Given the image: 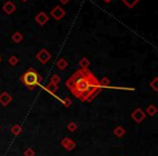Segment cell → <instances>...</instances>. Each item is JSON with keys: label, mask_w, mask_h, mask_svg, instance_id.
Instances as JSON below:
<instances>
[{"label": "cell", "mask_w": 158, "mask_h": 156, "mask_svg": "<svg viewBox=\"0 0 158 156\" xmlns=\"http://www.w3.org/2000/svg\"><path fill=\"white\" fill-rule=\"evenodd\" d=\"M66 87L80 101H91L101 91L98 78L90 69L80 68L66 80Z\"/></svg>", "instance_id": "1"}, {"label": "cell", "mask_w": 158, "mask_h": 156, "mask_svg": "<svg viewBox=\"0 0 158 156\" xmlns=\"http://www.w3.org/2000/svg\"><path fill=\"white\" fill-rule=\"evenodd\" d=\"M21 81L28 88L29 90H33L36 86L39 85V83L41 81V77L35 71L34 68H29L26 71L23 75L21 76Z\"/></svg>", "instance_id": "2"}, {"label": "cell", "mask_w": 158, "mask_h": 156, "mask_svg": "<svg viewBox=\"0 0 158 156\" xmlns=\"http://www.w3.org/2000/svg\"><path fill=\"white\" fill-rule=\"evenodd\" d=\"M50 15L51 18H53L54 20H56V21H60V20H62V18L66 15V12H65V10L63 9L61 6H55L53 9H51Z\"/></svg>", "instance_id": "3"}, {"label": "cell", "mask_w": 158, "mask_h": 156, "mask_svg": "<svg viewBox=\"0 0 158 156\" xmlns=\"http://www.w3.org/2000/svg\"><path fill=\"white\" fill-rule=\"evenodd\" d=\"M36 59L41 63V64H47L51 60V54L47 49H41L36 54Z\"/></svg>", "instance_id": "4"}, {"label": "cell", "mask_w": 158, "mask_h": 156, "mask_svg": "<svg viewBox=\"0 0 158 156\" xmlns=\"http://www.w3.org/2000/svg\"><path fill=\"white\" fill-rule=\"evenodd\" d=\"M49 18H50L48 16V14H47L46 12L41 11V12H39V13L37 14L36 18H35V20H36V22L40 26H44V24L49 22Z\"/></svg>", "instance_id": "5"}, {"label": "cell", "mask_w": 158, "mask_h": 156, "mask_svg": "<svg viewBox=\"0 0 158 156\" xmlns=\"http://www.w3.org/2000/svg\"><path fill=\"white\" fill-rule=\"evenodd\" d=\"M2 10L5 11V13L9 14V15H11L12 13H14L16 10V6L14 5L13 1H6L5 3H3L2 6Z\"/></svg>", "instance_id": "6"}, {"label": "cell", "mask_w": 158, "mask_h": 156, "mask_svg": "<svg viewBox=\"0 0 158 156\" xmlns=\"http://www.w3.org/2000/svg\"><path fill=\"white\" fill-rule=\"evenodd\" d=\"M11 102H12V96H10L7 91L0 93V104H1V105L7 106V105H9Z\"/></svg>", "instance_id": "7"}, {"label": "cell", "mask_w": 158, "mask_h": 156, "mask_svg": "<svg viewBox=\"0 0 158 156\" xmlns=\"http://www.w3.org/2000/svg\"><path fill=\"white\" fill-rule=\"evenodd\" d=\"M131 116H132V118L135 120V123H141L145 118V113L143 112L141 108H137V110L132 113Z\"/></svg>", "instance_id": "8"}, {"label": "cell", "mask_w": 158, "mask_h": 156, "mask_svg": "<svg viewBox=\"0 0 158 156\" xmlns=\"http://www.w3.org/2000/svg\"><path fill=\"white\" fill-rule=\"evenodd\" d=\"M62 145L65 147L66 150H73L74 147L76 146V143L74 142L73 140H71L69 138H65V139H63V141H62Z\"/></svg>", "instance_id": "9"}, {"label": "cell", "mask_w": 158, "mask_h": 156, "mask_svg": "<svg viewBox=\"0 0 158 156\" xmlns=\"http://www.w3.org/2000/svg\"><path fill=\"white\" fill-rule=\"evenodd\" d=\"M11 39H12V41H13L14 44H20V42L23 40V35H22L20 32H15L11 36Z\"/></svg>", "instance_id": "10"}, {"label": "cell", "mask_w": 158, "mask_h": 156, "mask_svg": "<svg viewBox=\"0 0 158 156\" xmlns=\"http://www.w3.org/2000/svg\"><path fill=\"white\" fill-rule=\"evenodd\" d=\"M67 66H68V63H67V61L65 60V59H60V60L56 62V67L60 69V71L66 69Z\"/></svg>", "instance_id": "11"}, {"label": "cell", "mask_w": 158, "mask_h": 156, "mask_svg": "<svg viewBox=\"0 0 158 156\" xmlns=\"http://www.w3.org/2000/svg\"><path fill=\"white\" fill-rule=\"evenodd\" d=\"M79 66H80V68H89L90 61L88 60L87 57H83V59L79 61Z\"/></svg>", "instance_id": "12"}, {"label": "cell", "mask_w": 158, "mask_h": 156, "mask_svg": "<svg viewBox=\"0 0 158 156\" xmlns=\"http://www.w3.org/2000/svg\"><path fill=\"white\" fill-rule=\"evenodd\" d=\"M46 90L50 93H55L57 91V85H54L52 83H49L48 86H46Z\"/></svg>", "instance_id": "13"}, {"label": "cell", "mask_w": 158, "mask_h": 156, "mask_svg": "<svg viewBox=\"0 0 158 156\" xmlns=\"http://www.w3.org/2000/svg\"><path fill=\"white\" fill-rule=\"evenodd\" d=\"M121 1H122V2H124L125 5H126L128 8H130V9H132V8L134 7V6L137 5V3L139 2L140 0H121Z\"/></svg>", "instance_id": "14"}, {"label": "cell", "mask_w": 158, "mask_h": 156, "mask_svg": "<svg viewBox=\"0 0 158 156\" xmlns=\"http://www.w3.org/2000/svg\"><path fill=\"white\" fill-rule=\"evenodd\" d=\"M18 59H17V57H15V55H11V57L8 59V63H9L11 66H15V65H17V63H18Z\"/></svg>", "instance_id": "15"}, {"label": "cell", "mask_w": 158, "mask_h": 156, "mask_svg": "<svg viewBox=\"0 0 158 156\" xmlns=\"http://www.w3.org/2000/svg\"><path fill=\"white\" fill-rule=\"evenodd\" d=\"M125 132H126V131H125V129L122 128V127H117V128L114 130V133L117 135V137H121V135H125Z\"/></svg>", "instance_id": "16"}, {"label": "cell", "mask_w": 158, "mask_h": 156, "mask_svg": "<svg viewBox=\"0 0 158 156\" xmlns=\"http://www.w3.org/2000/svg\"><path fill=\"white\" fill-rule=\"evenodd\" d=\"M146 113H148L151 116H154V115L157 113V108H156L155 105H149L148 107H147V110H146Z\"/></svg>", "instance_id": "17"}, {"label": "cell", "mask_w": 158, "mask_h": 156, "mask_svg": "<svg viewBox=\"0 0 158 156\" xmlns=\"http://www.w3.org/2000/svg\"><path fill=\"white\" fill-rule=\"evenodd\" d=\"M21 131H22V128H21V126H18V125H15V126H13L11 128V132L13 133V135H20V133H21Z\"/></svg>", "instance_id": "18"}, {"label": "cell", "mask_w": 158, "mask_h": 156, "mask_svg": "<svg viewBox=\"0 0 158 156\" xmlns=\"http://www.w3.org/2000/svg\"><path fill=\"white\" fill-rule=\"evenodd\" d=\"M98 83H100V86H101V87H105V86H110V81L107 77H103L101 80H98Z\"/></svg>", "instance_id": "19"}, {"label": "cell", "mask_w": 158, "mask_h": 156, "mask_svg": "<svg viewBox=\"0 0 158 156\" xmlns=\"http://www.w3.org/2000/svg\"><path fill=\"white\" fill-rule=\"evenodd\" d=\"M157 84H158V78L156 77V78H154L151 83H149V86H151V87L153 88L155 91H158V85H157Z\"/></svg>", "instance_id": "20"}, {"label": "cell", "mask_w": 158, "mask_h": 156, "mask_svg": "<svg viewBox=\"0 0 158 156\" xmlns=\"http://www.w3.org/2000/svg\"><path fill=\"white\" fill-rule=\"evenodd\" d=\"M60 81H61V78L59 77V76H57V75H53L52 77H51L50 83L54 84V85H57V84L60 83Z\"/></svg>", "instance_id": "21"}, {"label": "cell", "mask_w": 158, "mask_h": 156, "mask_svg": "<svg viewBox=\"0 0 158 156\" xmlns=\"http://www.w3.org/2000/svg\"><path fill=\"white\" fill-rule=\"evenodd\" d=\"M35 155V151L33 149H27L25 152H24V156H34Z\"/></svg>", "instance_id": "22"}, {"label": "cell", "mask_w": 158, "mask_h": 156, "mask_svg": "<svg viewBox=\"0 0 158 156\" xmlns=\"http://www.w3.org/2000/svg\"><path fill=\"white\" fill-rule=\"evenodd\" d=\"M67 128H68L69 131H75L76 129H77V125H76L74 122H71V124L67 125Z\"/></svg>", "instance_id": "23"}, {"label": "cell", "mask_w": 158, "mask_h": 156, "mask_svg": "<svg viewBox=\"0 0 158 156\" xmlns=\"http://www.w3.org/2000/svg\"><path fill=\"white\" fill-rule=\"evenodd\" d=\"M63 102H65V105H66V106H69V104H71V100L67 99V98L63 100Z\"/></svg>", "instance_id": "24"}, {"label": "cell", "mask_w": 158, "mask_h": 156, "mask_svg": "<svg viewBox=\"0 0 158 156\" xmlns=\"http://www.w3.org/2000/svg\"><path fill=\"white\" fill-rule=\"evenodd\" d=\"M59 1H60L61 3H63V5H67V3H68L71 0H59Z\"/></svg>", "instance_id": "25"}, {"label": "cell", "mask_w": 158, "mask_h": 156, "mask_svg": "<svg viewBox=\"0 0 158 156\" xmlns=\"http://www.w3.org/2000/svg\"><path fill=\"white\" fill-rule=\"evenodd\" d=\"M104 1H105L106 3H108V2H110V1H112V0H104Z\"/></svg>", "instance_id": "26"}, {"label": "cell", "mask_w": 158, "mask_h": 156, "mask_svg": "<svg viewBox=\"0 0 158 156\" xmlns=\"http://www.w3.org/2000/svg\"><path fill=\"white\" fill-rule=\"evenodd\" d=\"M22 1H23V2H26V1H28V0H22Z\"/></svg>", "instance_id": "27"}]
</instances>
